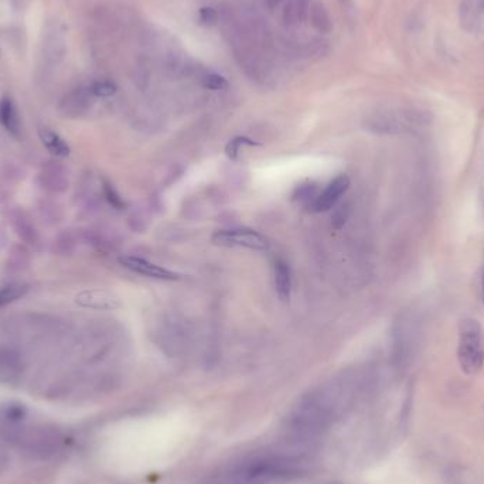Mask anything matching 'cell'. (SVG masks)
Here are the masks:
<instances>
[{"label":"cell","mask_w":484,"mask_h":484,"mask_svg":"<svg viewBox=\"0 0 484 484\" xmlns=\"http://www.w3.org/2000/svg\"><path fill=\"white\" fill-rule=\"evenodd\" d=\"M457 361L467 375L477 374L484 366V336L476 319H463L459 324Z\"/></svg>","instance_id":"cell-1"},{"label":"cell","mask_w":484,"mask_h":484,"mask_svg":"<svg viewBox=\"0 0 484 484\" xmlns=\"http://www.w3.org/2000/svg\"><path fill=\"white\" fill-rule=\"evenodd\" d=\"M211 241L218 246L227 248H246L252 251H265L269 248L268 238L249 228L218 229L213 234Z\"/></svg>","instance_id":"cell-2"},{"label":"cell","mask_w":484,"mask_h":484,"mask_svg":"<svg viewBox=\"0 0 484 484\" xmlns=\"http://www.w3.org/2000/svg\"><path fill=\"white\" fill-rule=\"evenodd\" d=\"M39 185L51 194L64 193L68 189V176L65 167L56 160L47 162L39 174Z\"/></svg>","instance_id":"cell-3"},{"label":"cell","mask_w":484,"mask_h":484,"mask_svg":"<svg viewBox=\"0 0 484 484\" xmlns=\"http://www.w3.org/2000/svg\"><path fill=\"white\" fill-rule=\"evenodd\" d=\"M119 262L122 266H125L126 269H129L135 273L147 276V277H153V279H159V280H178L182 276L169 271L163 266H159L156 264H153L147 260L139 258V257H122L119 258Z\"/></svg>","instance_id":"cell-4"},{"label":"cell","mask_w":484,"mask_h":484,"mask_svg":"<svg viewBox=\"0 0 484 484\" xmlns=\"http://www.w3.org/2000/svg\"><path fill=\"white\" fill-rule=\"evenodd\" d=\"M348 187H350V178L346 174L337 176L335 180L324 189V191L317 196L312 209L316 213H322V211H327L330 209H333L335 204L348 190Z\"/></svg>","instance_id":"cell-5"},{"label":"cell","mask_w":484,"mask_h":484,"mask_svg":"<svg viewBox=\"0 0 484 484\" xmlns=\"http://www.w3.org/2000/svg\"><path fill=\"white\" fill-rule=\"evenodd\" d=\"M23 371V361L17 351L9 347H0V382L10 384Z\"/></svg>","instance_id":"cell-6"},{"label":"cell","mask_w":484,"mask_h":484,"mask_svg":"<svg viewBox=\"0 0 484 484\" xmlns=\"http://www.w3.org/2000/svg\"><path fill=\"white\" fill-rule=\"evenodd\" d=\"M10 221H12L14 233L17 234V237L23 242L30 244V245L39 244V241H40L39 231L28 214L23 213V211H19V210H14L10 214Z\"/></svg>","instance_id":"cell-7"},{"label":"cell","mask_w":484,"mask_h":484,"mask_svg":"<svg viewBox=\"0 0 484 484\" xmlns=\"http://www.w3.org/2000/svg\"><path fill=\"white\" fill-rule=\"evenodd\" d=\"M76 303L91 309H115L119 300L105 291H85L76 296Z\"/></svg>","instance_id":"cell-8"},{"label":"cell","mask_w":484,"mask_h":484,"mask_svg":"<svg viewBox=\"0 0 484 484\" xmlns=\"http://www.w3.org/2000/svg\"><path fill=\"white\" fill-rule=\"evenodd\" d=\"M275 288L280 300H289L292 293V272L284 260L275 261Z\"/></svg>","instance_id":"cell-9"},{"label":"cell","mask_w":484,"mask_h":484,"mask_svg":"<svg viewBox=\"0 0 484 484\" xmlns=\"http://www.w3.org/2000/svg\"><path fill=\"white\" fill-rule=\"evenodd\" d=\"M88 94L75 92L64 99L61 111L65 116H80L88 107Z\"/></svg>","instance_id":"cell-10"},{"label":"cell","mask_w":484,"mask_h":484,"mask_svg":"<svg viewBox=\"0 0 484 484\" xmlns=\"http://www.w3.org/2000/svg\"><path fill=\"white\" fill-rule=\"evenodd\" d=\"M40 139L43 145L51 151L54 153L56 156L64 158L70 155V147L68 145L54 132H51L50 129H40Z\"/></svg>","instance_id":"cell-11"},{"label":"cell","mask_w":484,"mask_h":484,"mask_svg":"<svg viewBox=\"0 0 484 484\" xmlns=\"http://www.w3.org/2000/svg\"><path fill=\"white\" fill-rule=\"evenodd\" d=\"M0 120H2L3 126L9 132H12L14 135L19 134V127H20L19 116H17L13 102L8 98L2 99V102H0Z\"/></svg>","instance_id":"cell-12"},{"label":"cell","mask_w":484,"mask_h":484,"mask_svg":"<svg viewBox=\"0 0 484 484\" xmlns=\"http://www.w3.org/2000/svg\"><path fill=\"white\" fill-rule=\"evenodd\" d=\"M30 264V253L21 245H14L9 253V266L13 271H23Z\"/></svg>","instance_id":"cell-13"},{"label":"cell","mask_w":484,"mask_h":484,"mask_svg":"<svg viewBox=\"0 0 484 484\" xmlns=\"http://www.w3.org/2000/svg\"><path fill=\"white\" fill-rule=\"evenodd\" d=\"M29 286L23 284H13L0 289V308L6 306L28 293Z\"/></svg>","instance_id":"cell-14"},{"label":"cell","mask_w":484,"mask_h":484,"mask_svg":"<svg viewBox=\"0 0 484 484\" xmlns=\"http://www.w3.org/2000/svg\"><path fill=\"white\" fill-rule=\"evenodd\" d=\"M241 146H261V143L245 136H237L227 143L225 146L227 156L231 160H237Z\"/></svg>","instance_id":"cell-15"},{"label":"cell","mask_w":484,"mask_h":484,"mask_svg":"<svg viewBox=\"0 0 484 484\" xmlns=\"http://www.w3.org/2000/svg\"><path fill=\"white\" fill-rule=\"evenodd\" d=\"M484 12V0H465L462 8V16L466 21L474 23L477 17Z\"/></svg>","instance_id":"cell-16"},{"label":"cell","mask_w":484,"mask_h":484,"mask_svg":"<svg viewBox=\"0 0 484 484\" xmlns=\"http://www.w3.org/2000/svg\"><path fill=\"white\" fill-rule=\"evenodd\" d=\"M201 85L211 91H222L228 87V81L220 74H209L201 80Z\"/></svg>","instance_id":"cell-17"},{"label":"cell","mask_w":484,"mask_h":484,"mask_svg":"<svg viewBox=\"0 0 484 484\" xmlns=\"http://www.w3.org/2000/svg\"><path fill=\"white\" fill-rule=\"evenodd\" d=\"M116 85L111 81H96L91 85L90 92L94 96H99V98H107V96H112L116 92Z\"/></svg>","instance_id":"cell-18"},{"label":"cell","mask_w":484,"mask_h":484,"mask_svg":"<svg viewBox=\"0 0 484 484\" xmlns=\"http://www.w3.org/2000/svg\"><path fill=\"white\" fill-rule=\"evenodd\" d=\"M75 245V240L71 235V233H63L57 237L56 242H54V251L59 255H67L71 253Z\"/></svg>","instance_id":"cell-19"},{"label":"cell","mask_w":484,"mask_h":484,"mask_svg":"<svg viewBox=\"0 0 484 484\" xmlns=\"http://www.w3.org/2000/svg\"><path fill=\"white\" fill-rule=\"evenodd\" d=\"M102 189H104V196L107 198V201L111 204V206L116 210H123L126 206H125V202L123 200L120 198V196L118 194V191L108 183L105 182L104 186H102Z\"/></svg>","instance_id":"cell-20"},{"label":"cell","mask_w":484,"mask_h":484,"mask_svg":"<svg viewBox=\"0 0 484 484\" xmlns=\"http://www.w3.org/2000/svg\"><path fill=\"white\" fill-rule=\"evenodd\" d=\"M198 21L202 25H214L218 21V12L214 8L204 6L198 10Z\"/></svg>","instance_id":"cell-21"},{"label":"cell","mask_w":484,"mask_h":484,"mask_svg":"<svg viewBox=\"0 0 484 484\" xmlns=\"http://www.w3.org/2000/svg\"><path fill=\"white\" fill-rule=\"evenodd\" d=\"M346 218H347V214H344V209H340V210L336 213V215L333 217V227H335L336 229H340V228L344 225Z\"/></svg>","instance_id":"cell-22"},{"label":"cell","mask_w":484,"mask_h":484,"mask_svg":"<svg viewBox=\"0 0 484 484\" xmlns=\"http://www.w3.org/2000/svg\"><path fill=\"white\" fill-rule=\"evenodd\" d=\"M480 201H481V207L484 210V163H483V170L480 176Z\"/></svg>","instance_id":"cell-23"},{"label":"cell","mask_w":484,"mask_h":484,"mask_svg":"<svg viewBox=\"0 0 484 484\" xmlns=\"http://www.w3.org/2000/svg\"><path fill=\"white\" fill-rule=\"evenodd\" d=\"M6 242H8V235H6L5 228L2 227V224H0V246H5Z\"/></svg>","instance_id":"cell-24"},{"label":"cell","mask_w":484,"mask_h":484,"mask_svg":"<svg viewBox=\"0 0 484 484\" xmlns=\"http://www.w3.org/2000/svg\"><path fill=\"white\" fill-rule=\"evenodd\" d=\"M6 201V197H5V193L0 190V204H3Z\"/></svg>","instance_id":"cell-25"},{"label":"cell","mask_w":484,"mask_h":484,"mask_svg":"<svg viewBox=\"0 0 484 484\" xmlns=\"http://www.w3.org/2000/svg\"><path fill=\"white\" fill-rule=\"evenodd\" d=\"M481 297H483V303H484V275L481 279Z\"/></svg>","instance_id":"cell-26"}]
</instances>
